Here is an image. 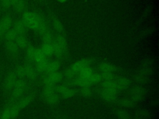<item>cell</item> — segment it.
I'll return each instance as SVG.
<instances>
[{
  "label": "cell",
  "instance_id": "cell-1",
  "mask_svg": "<svg viewBox=\"0 0 159 119\" xmlns=\"http://www.w3.org/2000/svg\"><path fill=\"white\" fill-rule=\"evenodd\" d=\"M21 19L28 29L35 31L40 35L50 30L44 19L36 12L25 11L22 13Z\"/></svg>",
  "mask_w": 159,
  "mask_h": 119
},
{
  "label": "cell",
  "instance_id": "cell-2",
  "mask_svg": "<svg viewBox=\"0 0 159 119\" xmlns=\"http://www.w3.org/2000/svg\"><path fill=\"white\" fill-rule=\"evenodd\" d=\"M53 55L60 60L65 58L68 53V47L65 34H57L53 41Z\"/></svg>",
  "mask_w": 159,
  "mask_h": 119
},
{
  "label": "cell",
  "instance_id": "cell-3",
  "mask_svg": "<svg viewBox=\"0 0 159 119\" xmlns=\"http://www.w3.org/2000/svg\"><path fill=\"white\" fill-rule=\"evenodd\" d=\"M29 89V83L25 79H17L14 86L9 94L10 101L12 102L19 99Z\"/></svg>",
  "mask_w": 159,
  "mask_h": 119
},
{
  "label": "cell",
  "instance_id": "cell-4",
  "mask_svg": "<svg viewBox=\"0 0 159 119\" xmlns=\"http://www.w3.org/2000/svg\"><path fill=\"white\" fill-rule=\"evenodd\" d=\"M92 64V60L89 58H84L73 63L69 66L65 71L63 76L66 78H71L78 74L80 71L84 68L87 66H91Z\"/></svg>",
  "mask_w": 159,
  "mask_h": 119
},
{
  "label": "cell",
  "instance_id": "cell-5",
  "mask_svg": "<svg viewBox=\"0 0 159 119\" xmlns=\"http://www.w3.org/2000/svg\"><path fill=\"white\" fill-rule=\"evenodd\" d=\"M35 69L37 72L47 74L57 71L60 68V62L58 60L48 61L47 60L35 63Z\"/></svg>",
  "mask_w": 159,
  "mask_h": 119
},
{
  "label": "cell",
  "instance_id": "cell-6",
  "mask_svg": "<svg viewBox=\"0 0 159 119\" xmlns=\"http://www.w3.org/2000/svg\"><path fill=\"white\" fill-rule=\"evenodd\" d=\"M17 79L13 69H10L5 75L2 82V88L4 93L6 95H9L12 91L15 82Z\"/></svg>",
  "mask_w": 159,
  "mask_h": 119
},
{
  "label": "cell",
  "instance_id": "cell-7",
  "mask_svg": "<svg viewBox=\"0 0 159 119\" xmlns=\"http://www.w3.org/2000/svg\"><path fill=\"white\" fill-rule=\"evenodd\" d=\"M119 92H120L117 90L104 88L102 87H100L99 89V94L101 98L106 102L109 103L114 102L117 100Z\"/></svg>",
  "mask_w": 159,
  "mask_h": 119
},
{
  "label": "cell",
  "instance_id": "cell-8",
  "mask_svg": "<svg viewBox=\"0 0 159 119\" xmlns=\"http://www.w3.org/2000/svg\"><path fill=\"white\" fill-rule=\"evenodd\" d=\"M13 19L9 14L4 15L0 19V41L3 40L5 33L12 27Z\"/></svg>",
  "mask_w": 159,
  "mask_h": 119
},
{
  "label": "cell",
  "instance_id": "cell-9",
  "mask_svg": "<svg viewBox=\"0 0 159 119\" xmlns=\"http://www.w3.org/2000/svg\"><path fill=\"white\" fill-rule=\"evenodd\" d=\"M56 91L60 97L64 99H70L75 96L77 91L72 87L67 86L63 84L57 85Z\"/></svg>",
  "mask_w": 159,
  "mask_h": 119
},
{
  "label": "cell",
  "instance_id": "cell-10",
  "mask_svg": "<svg viewBox=\"0 0 159 119\" xmlns=\"http://www.w3.org/2000/svg\"><path fill=\"white\" fill-rule=\"evenodd\" d=\"M63 74L57 71L52 73L45 74L42 79L43 84H57L63 79Z\"/></svg>",
  "mask_w": 159,
  "mask_h": 119
},
{
  "label": "cell",
  "instance_id": "cell-11",
  "mask_svg": "<svg viewBox=\"0 0 159 119\" xmlns=\"http://www.w3.org/2000/svg\"><path fill=\"white\" fill-rule=\"evenodd\" d=\"M42 96L44 102L50 106L57 105L60 100V97L57 92H42Z\"/></svg>",
  "mask_w": 159,
  "mask_h": 119
},
{
  "label": "cell",
  "instance_id": "cell-12",
  "mask_svg": "<svg viewBox=\"0 0 159 119\" xmlns=\"http://www.w3.org/2000/svg\"><path fill=\"white\" fill-rule=\"evenodd\" d=\"M146 94V90L142 86H136L133 87L130 91V97L135 100L136 102H139L142 100Z\"/></svg>",
  "mask_w": 159,
  "mask_h": 119
},
{
  "label": "cell",
  "instance_id": "cell-13",
  "mask_svg": "<svg viewBox=\"0 0 159 119\" xmlns=\"http://www.w3.org/2000/svg\"><path fill=\"white\" fill-rule=\"evenodd\" d=\"M4 48L7 53L12 58H16L19 53L20 49L14 41L4 42Z\"/></svg>",
  "mask_w": 159,
  "mask_h": 119
},
{
  "label": "cell",
  "instance_id": "cell-14",
  "mask_svg": "<svg viewBox=\"0 0 159 119\" xmlns=\"http://www.w3.org/2000/svg\"><path fill=\"white\" fill-rule=\"evenodd\" d=\"M17 35H25L28 28L22 19H17L13 22L12 27Z\"/></svg>",
  "mask_w": 159,
  "mask_h": 119
},
{
  "label": "cell",
  "instance_id": "cell-15",
  "mask_svg": "<svg viewBox=\"0 0 159 119\" xmlns=\"http://www.w3.org/2000/svg\"><path fill=\"white\" fill-rule=\"evenodd\" d=\"M11 7L18 13H23L27 8V0H11Z\"/></svg>",
  "mask_w": 159,
  "mask_h": 119
},
{
  "label": "cell",
  "instance_id": "cell-16",
  "mask_svg": "<svg viewBox=\"0 0 159 119\" xmlns=\"http://www.w3.org/2000/svg\"><path fill=\"white\" fill-rule=\"evenodd\" d=\"M114 81L116 88L119 92L127 89L130 86V82L129 80V79L124 77H116L114 79Z\"/></svg>",
  "mask_w": 159,
  "mask_h": 119
},
{
  "label": "cell",
  "instance_id": "cell-17",
  "mask_svg": "<svg viewBox=\"0 0 159 119\" xmlns=\"http://www.w3.org/2000/svg\"><path fill=\"white\" fill-rule=\"evenodd\" d=\"M23 65L25 69V79L29 81L35 80L37 77V71L35 68L29 63H25Z\"/></svg>",
  "mask_w": 159,
  "mask_h": 119
},
{
  "label": "cell",
  "instance_id": "cell-18",
  "mask_svg": "<svg viewBox=\"0 0 159 119\" xmlns=\"http://www.w3.org/2000/svg\"><path fill=\"white\" fill-rule=\"evenodd\" d=\"M34 95L32 94L27 95L25 96H22L20 97L17 102H16V105L20 110L24 108H25L27 105H29L34 100Z\"/></svg>",
  "mask_w": 159,
  "mask_h": 119
},
{
  "label": "cell",
  "instance_id": "cell-19",
  "mask_svg": "<svg viewBox=\"0 0 159 119\" xmlns=\"http://www.w3.org/2000/svg\"><path fill=\"white\" fill-rule=\"evenodd\" d=\"M51 24L57 34H64L65 29L61 21L54 15L50 17Z\"/></svg>",
  "mask_w": 159,
  "mask_h": 119
},
{
  "label": "cell",
  "instance_id": "cell-20",
  "mask_svg": "<svg viewBox=\"0 0 159 119\" xmlns=\"http://www.w3.org/2000/svg\"><path fill=\"white\" fill-rule=\"evenodd\" d=\"M137 102H136L135 100H134L130 97L120 99L117 101V104L120 107L124 108H133L137 105Z\"/></svg>",
  "mask_w": 159,
  "mask_h": 119
},
{
  "label": "cell",
  "instance_id": "cell-21",
  "mask_svg": "<svg viewBox=\"0 0 159 119\" xmlns=\"http://www.w3.org/2000/svg\"><path fill=\"white\" fill-rule=\"evenodd\" d=\"M14 42L20 50H25L30 45L27 38L24 35H18Z\"/></svg>",
  "mask_w": 159,
  "mask_h": 119
},
{
  "label": "cell",
  "instance_id": "cell-22",
  "mask_svg": "<svg viewBox=\"0 0 159 119\" xmlns=\"http://www.w3.org/2000/svg\"><path fill=\"white\" fill-rule=\"evenodd\" d=\"M99 69L101 73H114L117 71V67L110 63L102 62L99 65Z\"/></svg>",
  "mask_w": 159,
  "mask_h": 119
},
{
  "label": "cell",
  "instance_id": "cell-23",
  "mask_svg": "<svg viewBox=\"0 0 159 119\" xmlns=\"http://www.w3.org/2000/svg\"><path fill=\"white\" fill-rule=\"evenodd\" d=\"M40 49L47 57L51 56L54 53L53 43H42Z\"/></svg>",
  "mask_w": 159,
  "mask_h": 119
},
{
  "label": "cell",
  "instance_id": "cell-24",
  "mask_svg": "<svg viewBox=\"0 0 159 119\" xmlns=\"http://www.w3.org/2000/svg\"><path fill=\"white\" fill-rule=\"evenodd\" d=\"M47 60V57L42 52L40 48H35L34 54V57H33V61L37 63Z\"/></svg>",
  "mask_w": 159,
  "mask_h": 119
},
{
  "label": "cell",
  "instance_id": "cell-25",
  "mask_svg": "<svg viewBox=\"0 0 159 119\" xmlns=\"http://www.w3.org/2000/svg\"><path fill=\"white\" fill-rule=\"evenodd\" d=\"M148 77L149 76L145 75L142 73H140L138 71L134 76V81L137 84H138L139 86H141L142 84H145L148 81Z\"/></svg>",
  "mask_w": 159,
  "mask_h": 119
},
{
  "label": "cell",
  "instance_id": "cell-26",
  "mask_svg": "<svg viewBox=\"0 0 159 119\" xmlns=\"http://www.w3.org/2000/svg\"><path fill=\"white\" fill-rule=\"evenodd\" d=\"M17 35H18L17 34V33L16 32L14 29L12 27H11L5 33L4 37H3V40L4 42L14 41Z\"/></svg>",
  "mask_w": 159,
  "mask_h": 119
},
{
  "label": "cell",
  "instance_id": "cell-27",
  "mask_svg": "<svg viewBox=\"0 0 159 119\" xmlns=\"http://www.w3.org/2000/svg\"><path fill=\"white\" fill-rule=\"evenodd\" d=\"M13 71L17 79H25V69L23 64H19L15 66Z\"/></svg>",
  "mask_w": 159,
  "mask_h": 119
},
{
  "label": "cell",
  "instance_id": "cell-28",
  "mask_svg": "<svg viewBox=\"0 0 159 119\" xmlns=\"http://www.w3.org/2000/svg\"><path fill=\"white\" fill-rule=\"evenodd\" d=\"M93 91L91 89V87H80L78 91V94L81 97H85V98H88L91 97L93 95Z\"/></svg>",
  "mask_w": 159,
  "mask_h": 119
},
{
  "label": "cell",
  "instance_id": "cell-29",
  "mask_svg": "<svg viewBox=\"0 0 159 119\" xmlns=\"http://www.w3.org/2000/svg\"><path fill=\"white\" fill-rule=\"evenodd\" d=\"M94 71L91 66H87L84 68L80 71V73L78 74V76L83 78H86L88 76H89Z\"/></svg>",
  "mask_w": 159,
  "mask_h": 119
},
{
  "label": "cell",
  "instance_id": "cell-30",
  "mask_svg": "<svg viewBox=\"0 0 159 119\" xmlns=\"http://www.w3.org/2000/svg\"><path fill=\"white\" fill-rule=\"evenodd\" d=\"M117 116L119 119H132L130 113L126 110L120 109L117 111Z\"/></svg>",
  "mask_w": 159,
  "mask_h": 119
},
{
  "label": "cell",
  "instance_id": "cell-31",
  "mask_svg": "<svg viewBox=\"0 0 159 119\" xmlns=\"http://www.w3.org/2000/svg\"><path fill=\"white\" fill-rule=\"evenodd\" d=\"M148 116V112L147 110L141 109L137 110L134 115V119H145Z\"/></svg>",
  "mask_w": 159,
  "mask_h": 119
},
{
  "label": "cell",
  "instance_id": "cell-32",
  "mask_svg": "<svg viewBox=\"0 0 159 119\" xmlns=\"http://www.w3.org/2000/svg\"><path fill=\"white\" fill-rule=\"evenodd\" d=\"M100 74L102 78V81H112L117 77L114 74V73H101Z\"/></svg>",
  "mask_w": 159,
  "mask_h": 119
},
{
  "label": "cell",
  "instance_id": "cell-33",
  "mask_svg": "<svg viewBox=\"0 0 159 119\" xmlns=\"http://www.w3.org/2000/svg\"><path fill=\"white\" fill-rule=\"evenodd\" d=\"M0 119H14L12 117L9 106L4 109L0 115Z\"/></svg>",
  "mask_w": 159,
  "mask_h": 119
},
{
  "label": "cell",
  "instance_id": "cell-34",
  "mask_svg": "<svg viewBox=\"0 0 159 119\" xmlns=\"http://www.w3.org/2000/svg\"><path fill=\"white\" fill-rule=\"evenodd\" d=\"M0 6L3 10H7L11 7V0H1Z\"/></svg>",
  "mask_w": 159,
  "mask_h": 119
},
{
  "label": "cell",
  "instance_id": "cell-35",
  "mask_svg": "<svg viewBox=\"0 0 159 119\" xmlns=\"http://www.w3.org/2000/svg\"><path fill=\"white\" fill-rule=\"evenodd\" d=\"M35 1H38L39 2H45L46 0H35Z\"/></svg>",
  "mask_w": 159,
  "mask_h": 119
},
{
  "label": "cell",
  "instance_id": "cell-36",
  "mask_svg": "<svg viewBox=\"0 0 159 119\" xmlns=\"http://www.w3.org/2000/svg\"><path fill=\"white\" fill-rule=\"evenodd\" d=\"M58 2H65V1H66V0H57Z\"/></svg>",
  "mask_w": 159,
  "mask_h": 119
},
{
  "label": "cell",
  "instance_id": "cell-37",
  "mask_svg": "<svg viewBox=\"0 0 159 119\" xmlns=\"http://www.w3.org/2000/svg\"><path fill=\"white\" fill-rule=\"evenodd\" d=\"M1 73L0 71V81H1Z\"/></svg>",
  "mask_w": 159,
  "mask_h": 119
},
{
  "label": "cell",
  "instance_id": "cell-38",
  "mask_svg": "<svg viewBox=\"0 0 159 119\" xmlns=\"http://www.w3.org/2000/svg\"><path fill=\"white\" fill-rule=\"evenodd\" d=\"M0 16H1V9H0Z\"/></svg>",
  "mask_w": 159,
  "mask_h": 119
},
{
  "label": "cell",
  "instance_id": "cell-39",
  "mask_svg": "<svg viewBox=\"0 0 159 119\" xmlns=\"http://www.w3.org/2000/svg\"><path fill=\"white\" fill-rule=\"evenodd\" d=\"M0 4H1V0H0Z\"/></svg>",
  "mask_w": 159,
  "mask_h": 119
}]
</instances>
